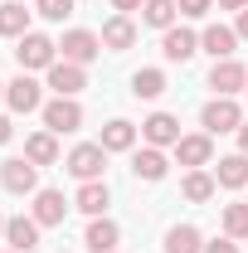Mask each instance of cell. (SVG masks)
<instances>
[{"label":"cell","mask_w":248,"mask_h":253,"mask_svg":"<svg viewBox=\"0 0 248 253\" xmlns=\"http://www.w3.org/2000/svg\"><path fill=\"white\" fill-rule=\"evenodd\" d=\"M68 175H78V180H102V170H107V151H102V141H83V146H73L68 151Z\"/></svg>","instance_id":"6da1fadb"},{"label":"cell","mask_w":248,"mask_h":253,"mask_svg":"<svg viewBox=\"0 0 248 253\" xmlns=\"http://www.w3.org/2000/svg\"><path fill=\"white\" fill-rule=\"evenodd\" d=\"M54 54H59V44H54L49 34H34V30L15 44V59H20V68H25V73H30V68H54V63H59Z\"/></svg>","instance_id":"7a4b0ae2"},{"label":"cell","mask_w":248,"mask_h":253,"mask_svg":"<svg viewBox=\"0 0 248 253\" xmlns=\"http://www.w3.org/2000/svg\"><path fill=\"white\" fill-rule=\"evenodd\" d=\"M200 122H205L209 136H224V131H239V126H244V112H239L234 97H214V102H205Z\"/></svg>","instance_id":"3957f363"},{"label":"cell","mask_w":248,"mask_h":253,"mask_svg":"<svg viewBox=\"0 0 248 253\" xmlns=\"http://www.w3.org/2000/svg\"><path fill=\"white\" fill-rule=\"evenodd\" d=\"M0 185L10 190V195H34L39 190V166H34L30 156H15L0 166Z\"/></svg>","instance_id":"277c9868"},{"label":"cell","mask_w":248,"mask_h":253,"mask_svg":"<svg viewBox=\"0 0 248 253\" xmlns=\"http://www.w3.org/2000/svg\"><path fill=\"white\" fill-rule=\"evenodd\" d=\"M78 126H83V107H78V97H54V102L44 107V131L63 136V131H78Z\"/></svg>","instance_id":"5b68a950"},{"label":"cell","mask_w":248,"mask_h":253,"mask_svg":"<svg viewBox=\"0 0 248 253\" xmlns=\"http://www.w3.org/2000/svg\"><path fill=\"white\" fill-rule=\"evenodd\" d=\"M209 88H214L219 97H234L248 88V68L239 59H214V68H209Z\"/></svg>","instance_id":"8992f818"},{"label":"cell","mask_w":248,"mask_h":253,"mask_svg":"<svg viewBox=\"0 0 248 253\" xmlns=\"http://www.w3.org/2000/svg\"><path fill=\"white\" fill-rule=\"evenodd\" d=\"M161 54H165L170 63L195 59V54H200V34H195V30H185V25H170V30L161 34Z\"/></svg>","instance_id":"52a82bcc"},{"label":"cell","mask_w":248,"mask_h":253,"mask_svg":"<svg viewBox=\"0 0 248 253\" xmlns=\"http://www.w3.org/2000/svg\"><path fill=\"white\" fill-rule=\"evenodd\" d=\"M49 88L59 97H78L83 88H88V73H83V63H68V59H59L54 68H49Z\"/></svg>","instance_id":"ba28073f"},{"label":"cell","mask_w":248,"mask_h":253,"mask_svg":"<svg viewBox=\"0 0 248 253\" xmlns=\"http://www.w3.org/2000/svg\"><path fill=\"white\" fill-rule=\"evenodd\" d=\"M59 49H63V59H68V63H93L97 54H102V39H97L93 30H68Z\"/></svg>","instance_id":"9c48e42d"},{"label":"cell","mask_w":248,"mask_h":253,"mask_svg":"<svg viewBox=\"0 0 248 253\" xmlns=\"http://www.w3.org/2000/svg\"><path fill=\"white\" fill-rule=\"evenodd\" d=\"M141 136H146V146H175V141H180V122H175L170 112H151V117L141 122Z\"/></svg>","instance_id":"30bf717a"},{"label":"cell","mask_w":248,"mask_h":253,"mask_svg":"<svg viewBox=\"0 0 248 253\" xmlns=\"http://www.w3.org/2000/svg\"><path fill=\"white\" fill-rule=\"evenodd\" d=\"M5 244L15 253H30V249H39V219H25V214H15V219H5Z\"/></svg>","instance_id":"8fae6325"},{"label":"cell","mask_w":248,"mask_h":253,"mask_svg":"<svg viewBox=\"0 0 248 253\" xmlns=\"http://www.w3.org/2000/svg\"><path fill=\"white\" fill-rule=\"evenodd\" d=\"M63 214H68V200L59 190H34V219H39V229L63 224Z\"/></svg>","instance_id":"7c38bea8"},{"label":"cell","mask_w":248,"mask_h":253,"mask_svg":"<svg viewBox=\"0 0 248 253\" xmlns=\"http://www.w3.org/2000/svg\"><path fill=\"white\" fill-rule=\"evenodd\" d=\"M209 156H214V141H209V131H205V136H180V141H175V161H180V166H190V170L209 166Z\"/></svg>","instance_id":"4fadbf2b"},{"label":"cell","mask_w":248,"mask_h":253,"mask_svg":"<svg viewBox=\"0 0 248 253\" xmlns=\"http://www.w3.org/2000/svg\"><path fill=\"white\" fill-rule=\"evenodd\" d=\"M5 102H10L15 112H34V107L44 102V93H39V83H34L30 73H20L15 83H5Z\"/></svg>","instance_id":"5bb4252c"},{"label":"cell","mask_w":248,"mask_h":253,"mask_svg":"<svg viewBox=\"0 0 248 253\" xmlns=\"http://www.w3.org/2000/svg\"><path fill=\"white\" fill-rule=\"evenodd\" d=\"M97 39H102V49L122 54V49H131V44H136V25H131L126 15H112V20L102 25V34H97Z\"/></svg>","instance_id":"9a60e30c"},{"label":"cell","mask_w":248,"mask_h":253,"mask_svg":"<svg viewBox=\"0 0 248 253\" xmlns=\"http://www.w3.org/2000/svg\"><path fill=\"white\" fill-rule=\"evenodd\" d=\"M214 180H219L224 190H244V185H248V156H244V151H234V156H219Z\"/></svg>","instance_id":"2e32d148"},{"label":"cell","mask_w":248,"mask_h":253,"mask_svg":"<svg viewBox=\"0 0 248 253\" xmlns=\"http://www.w3.org/2000/svg\"><path fill=\"white\" fill-rule=\"evenodd\" d=\"M234 44H239V30H229V25H209L200 34V49L214 59H234Z\"/></svg>","instance_id":"e0dca14e"},{"label":"cell","mask_w":248,"mask_h":253,"mask_svg":"<svg viewBox=\"0 0 248 253\" xmlns=\"http://www.w3.org/2000/svg\"><path fill=\"white\" fill-rule=\"evenodd\" d=\"M131 170H136V180H165L170 161H165L161 146H146V151H136V156H131Z\"/></svg>","instance_id":"ac0fdd59"},{"label":"cell","mask_w":248,"mask_h":253,"mask_svg":"<svg viewBox=\"0 0 248 253\" xmlns=\"http://www.w3.org/2000/svg\"><path fill=\"white\" fill-rule=\"evenodd\" d=\"M107 200H112V195H107V185H102V180H83V185H78V195H73V205H78L83 214H93V219L107 210Z\"/></svg>","instance_id":"d6986e66"},{"label":"cell","mask_w":248,"mask_h":253,"mask_svg":"<svg viewBox=\"0 0 248 253\" xmlns=\"http://www.w3.org/2000/svg\"><path fill=\"white\" fill-rule=\"evenodd\" d=\"M117 239H122V229H117L112 219H102V214H97V219L88 224V239H83V244H88L93 253H112V249H117Z\"/></svg>","instance_id":"ffe728a7"},{"label":"cell","mask_w":248,"mask_h":253,"mask_svg":"<svg viewBox=\"0 0 248 253\" xmlns=\"http://www.w3.org/2000/svg\"><path fill=\"white\" fill-rule=\"evenodd\" d=\"M0 34H10V39H25V34H30V10H25V0L0 5Z\"/></svg>","instance_id":"44dd1931"},{"label":"cell","mask_w":248,"mask_h":253,"mask_svg":"<svg viewBox=\"0 0 248 253\" xmlns=\"http://www.w3.org/2000/svg\"><path fill=\"white\" fill-rule=\"evenodd\" d=\"M165 253H205L200 229H195V224H175V229L165 234Z\"/></svg>","instance_id":"7402d4cb"},{"label":"cell","mask_w":248,"mask_h":253,"mask_svg":"<svg viewBox=\"0 0 248 253\" xmlns=\"http://www.w3.org/2000/svg\"><path fill=\"white\" fill-rule=\"evenodd\" d=\"M131 146H136V126H131V122L117 117V122L102 126V151H131Z\"/></svg>","instance_id":"603a6c76"},{"label":"cell","mask_w":248,"mask_h":253,"mask_svg":"<svg viewBox=\"0 0 248 253\" xmlns=\"http://www.w3.org/2000/svg\"><path fill=\"white\" fill-rule=\"evenodd\" d=\"M25 156L34 166H54L59 161V141H54V131H34L30 141H25Z\"/></svg>","instance_id":"cb8c5ba5"},{"label":"cell","mask_w":248,"mask_h":253,"mask_svg":"<svg viewBox=\"0 0 248 253\" xmlns=\"http://www.w3.org/2000/svg\"><path fill=\"white\" fill-rule=\"evenodd\" d=\"M214 175H205V170H185V180H180V195H185L190 205H205L209 195H214Z\"/></svg>","instance_id":"d4e9b609"},{"label":"cell","mask_w":248,"mask_h":253,"mask_svg":"<svg viewBox=\"0 0 248 253\" xmlns=\"http://www.w3.org/2000/svg\"><path fill=\"white\" fill-rule=\"evenodd\" d=\"M175 15H180V10H175V0H146V5H141V20H146L151 30H161V34L175 25Z\"/></svg>","instance_id":"484cf974"},{"label":"cell","mask_w":248,"mask_h":253,"mask_svg":"<svg viewBox=\"0 0 248 253\" xmlns=\"http://www.w3.org/2000/svg\"><path fill=\"white\" fill-rule=\"evenodd\" d=\"M131 93L136 97H161L165 93V73H161V68H141V73L131 78Z\"/></svg>","instance_id":"4316f807"},{"label":"cell","mask_w":248,"mask_h":253,"mask_svg":"<svg viewBox=\"0 0 248 253\" xmlns=\"http://www.w3.org/2000/svg\"><path fill=\"white\" fill-rule=\"evenodd\" d=\"M224 234L229 239H248V205H224Z\"/></svg>","instance_id":"83f0119b"},{"label":"cell","mask_w":248,"mask_h":253,"mask_svg":"<svg viewBox=\"0 0 248 253\" xmlns=\"http://www.w3.org/2000/svg\"><path fill=\"white\" fill-rule=\"evenodd\" d=\"M34 5H39L44 20H68L73 15V0H34Z\"/></svg>","instance_id":"f1b7e54d"},{"label":"cell","mask_w":248,"mask_h":253,"mask_svg":"<svg viewBox=\"0 0 248 253\" xmlns=\"http://www.w3.org/2000/svg\"><path fill=\"white\" fill-rule=\"evenodd\" d=\"M175 10L190 15V20H200V15H209V10H214V0H175Z\"/></svg>","instance_id":"f546056e"},{"label":"cell","mask_w":248,"mask_h":253,"mask_svg":"<svg viewBox=\"0 0 248 253\" xmlns=\"http://www.w3.org/2000/svg\"><path fill=\"white\" fill-rule=\"evenodd\" d=\"M205 253H239V249H234V239H214V244H205Z\"/></svg>","instance_id":"4dcf8cb0"},{"label":"cell","mask_w":248,"mask_h":253,"mask_svg":"<svg viewBox=\"0 0 248 253\" xmlns=\"http://www.w3.org/2000/svg\"><path fill=\"white\" fill-rule=\"evenodd\" d=\"M136 5H146V0H112V10H117V15H131Z\"/></svg>","instance_id":"1f68e13d"},{"label":"cell","mask_w":248,"mask_h":253,"mask_svg":"<svg viewBox=\"0 0 248 253\" xmlns=\"http://www.w3.org/2000/svg\"><path fill=\"white\" fill-rule=\"evenodd\" d=\"M10 136H15V126H10V117H0V146H5Z\"/></svg>","instance_id":"d6a6232c"},{"label":"cell","mask_w":248,"mask_h":253,"mask_svg":"<svg viewBox=\"0 0 248 253\" xmlns=\"http://www.w3.org/2000/svg\"><path fill=\"white\" fill-rule=\"evenodd\" d=\"M219 10H248V0H214Z\"/></svg>","instance_id":"836d02e7"},{"label":"cell","mask_w":248,"mask_h":253,"mask_svg":"<svg viewBox=\"0 0 248 253\" xmlns=\"http://www.w3.org/2000/svg\"><path fill=\"white\" fill-rule=\"evenodd\" d=\"M234 30H239V39H248V10H239V25Z\"/></svg>","instance_id":"e575fe53"},{"label":"cell","mask_w":248,"mask_h":253,"mask_svg":"<svg viewBox=\"0 0 248 253\" xmlns=\"http://www.w3.org/2000/svg\"><path fill=\"white\" fill-rule=\"evenodd\" d=\"M239 151H244V156H248V122L239 126Z\"/></svg>","instance_id":"d590c367"},{"label":"cell","mask_w":248,"mask_h":253,"mask_svg":"<svg viewBox=\"0 0 248 253\" xmlns=\"http://www.w3.org/2000/svg\"><path fill=\"white\" fill-rule=\"evenodd\" d=\"M0 234H5V214H0Z\"/></svg>","instance_id":"8d00e7d4"},{"label":"cell","mask_w":248,"mask_h":253,"mask_svg":"<svg viewBox=\"0 0 248 253\" xmlns=\"http://www.w3.org/2000/svg\"><path fill=\"white\" fill-rule=\"evenodd\" d=\"M0 97H5V83H0Z\"/></svg>","instance_id":"74e56055"},{"label":"cell","mask_w":248,"mask_h":253,"mask_svg":"<svg viewBox=\"0 0 248 253\" xmlns=\"http://www.w3.org/2000/svg\"><path fill=\"white\" fill-rule=\"evenodd\" d=\"M244 93H248V88H244Z\"/></svg>","instance_id":"f35d334b"},{"label":"cell","mask_w":248,"mask_h":253,"mask_svg":"<svg viewBox=\"0 0 248 253\" xmlns=\"http://www.w3.org/2000/svg\"><path fill=\"white\" fill-rule=\"evenodd\" d=\"M10 253H15V249H10Z\"/></svg>","instance_id":"ab89813d"}]
</instances>
